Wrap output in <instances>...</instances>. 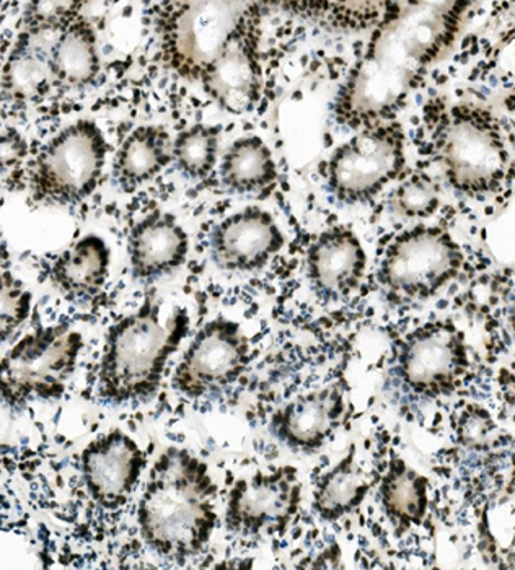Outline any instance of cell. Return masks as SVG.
Wrapping results in <instances>:
<instances>
[{"label": "cell", "instance_id": "12", "mask_svg": "<svg viewBox=\"0 0 515 570\" xmlns=\"http://www.w3.org/2000/svg\"><path fill=\"white\" fill-rule=\"evenodd\" d=\"M250 364L249 337L239 323L217 316L197 331L172 376L179 395L201 400L234 385Z\"/></svg>", "mask_w": 515, "mask_h": 570}, {"label": "cell", "instance_id": "18", "mask_svg": "<svg viewBox=\"0 0 515 570\" xmlns=\"http://www.w3.org/2000/svg\"><path fill=\"white\" fill-rule=\"evenodd\" d=\"M185 228L173 214L155 210L134 225L129 234V262L134 279L155 281L182 267L188 256Z\"/></svg>", "mask_w": 515, "mask_h": 570}, {"label": "cell", "instance_id": "5", "mask_svg": "<svg viewBox=\"0 0 515 570\" xmlns=\"http://www.w3.org/2000/svg\"><path fill=\"white\" fill-rule=\"evenodd\" d=\"M437 160L457 191L468 196L496 193L506 178L509 153L492 112L460 105L444 116L434 132Z\"/></svg>", "mask_w": 515, "mask_h": 570}, {"label": "cell", "instance_id": "13", "mask_svg": "<svg viewBox=\"0 0 515 570\" xmlns=\"http://www.w3.org/2000/svg\"><path fill=\"white\" fill-rule=\"evenodd\" d=\"M147 466L139 443L122 429L98 435L82 450L80 470L95 504L115 510L128 502Z\"/></svg>", "mask_w": 515, "mask_h": 570}, {"label": "cell", "instance_id": "20", "mask_svg": "<svg viewBox=\"0 0 515 570\" xmlns=\"http://www.w3.org/2000/svg\"><path fill=\"white\" fill-rule=\"evenodd\" d=\"M380 509L397 537L421 525L428 515L429 480L411 464L393 455L377 488Z\"/></svg>", "mask_w": 515, "mask_h": 570}, {"label": "cell", "instance_id": "29", "mask_svg": "<svg viewBox=\"0 0 515 570\" xmlns=\"http://www.w3.org/2000/svg\"><path fill=\"white\" fill-rule=\"evenodd\" d=\"M451 425L455 440L470 450L488 449L499 432L492 413L476 403L461 407L460 413L451 419Z\"/></svg>", "mask_w": 515, "mask_h": 570}, {"label": "cell", "instance_id": "17", "mask_svg": "<svg viewBox=\"0 0 515 570\" xmlns=\"http://www.w3.org/2000/svg\"><path fill=\"white\" fill-rule=\"evenodd\" d=\"M367 255L352 228H328L307 253V277L324 301H341L358 291L365 277Z\"/></svg>", "mask_w": 515, "mask_h": 570}, {"label": "cell", "instance_id": "7", "mask_svg": "<svg viewBox=\"0 0 515 570\" xmlns=\"http://www.w3.org/2000/svg\"><path fill=\"white\" fill-rule=\"evenodd\" d=\"M107 153V139L94 121L67 126L35 160L31 198L49 206L82 203L100 183Z\"/></svg>", "mask_w": 515, "mask_h": 570}, {"label": "cell", "instance_id": "6", "mask_svg": "<svg viewBox=\"0 0 515 570\" xmlns=\"http://www.w3.org/2000/svg\"><path fill=\"white\" fill-rule=\"evenodd\" d=\"M84 347L79 331L67 325L38 326L2 358L0 385L7 406L58 400L72 379Z\"/></svg>", "mask_w": 515, "mask_h": 570}, {"label": "cell", "instance_id": "10", "mask_svg": "<svg viewBox=\"0 0 515 570\" xmlns=\"http://www.w3.org/2000/svg\"><path fill=\"white\" fill-rule=\"evenodd\" d=\"M468 368L467 340L454 323H428L401 341L397 375L409 395L419 400L454 395Z\"/></svg>", "mask_w": 515, "mask_h": 570}, {"label": "cell", "instance_id": "26", "mask_svg": "<svg viewBox=\"0 0 515 570\" xmlns=\"http://www.w3.org/2000/svg\"><path fill=\"white\" fill-rule=\"evenodd\" d=\"M218 136L217 126L196 125L179 132L173 142V160L178 170L190 178H206L217 161Z\"/></svg>", "mask_w": 515, "mask_h": 570}, {"label": "cell", "instance_id": "4", "mask_svg": "<svg viewBox=\"0 0 515 570\" xmlns=\"http://www.w3.org/2000/svg\"><path fill=\"white\" fill-rule=\"evenodd\" d=\"M261 3L167 2L157 10L162 59L176 76L196 82Z\"/></svg>", "mask_w": 515, "mask_h": 570}, {"label": "cell", "instance_id": "14", "mask_svg": "<svg viewBox=\"0 0 515 570\" xmlns=\"http://www.w3.org/2000/svg\"><path fill=\"white\" fill-rule=\"evenodd\" d=\"M260 20L261 9L242 23L201 79L210 97L234 115L252 111L263 90L256 51Z\"/></svg>", "mask_w": 515, "mask_h": 570}, {"label": "cell", "instance_id": "2", "mask_svg": "<svg viewBox=\"0 0 515 570\" xmlns=\"http://www.w3.org/2000/svg\"><path fill=\"white\" fill-rule=\"evenodd\" d=\"M218 488L210 464L171 446L150 468L137 507L144 544L165 561L185 564L210 544L218 523Z\"/></svg>", "mask_w": 515, "mask_h": 570}, {"label": "cell", "instance_id": "27", "mask_svg": "<svg viewBox=\"0 0 515 570\" xmlns=\"http://www.w3.org/2000/svg\"><path fill=\"white\" fill-rule=\"evenodd\" d=\"M301 10V16L312 17V19L322 20L331 28L338 30H365L372 27L373 23L382 22L386 12L387 2H312V3H285Z\"/></svg>", "mask_w": 515, "mask_h": 570}, {"label": "cell", "instance_id": "16", "mask_svg": "<svg viewBox=\"0 0 515 570\" xmlns=\"http://www.w3.org/2000/svg\"><path fill=\"white\" fill-rule=\"evenodd\" d=\"M346 414L338 386L315 390L282 404L271 416L270 434L295 453H313L333 438Z\"/></svg>", "mask_w": 515, "mask_h": 570}, {"label": "cell", "instance_id": "3", "mask_svg": "<svg viewBox=\"0 0 515 570\" xmlns=\"http://www.w3.org/2000/svg\"><path fill=\"white\" fill-rule=\"evenodd\" d=\"M190 328L185 308L162 322V307L147 297L139 309L109 328L97 373V395L109 406L147 401Z\"/></svg>", "mask_w": 515, "mask_h": 570}, {"label": "cell", "instance_id": "22", "mask_svg": "<svg viewBox=\"0 0 515 570\" xmlns=\"http://www.w3.org/2000/svg\"><path fill=\"white\" fill-rule=\"evenodd\" d=\"M111 252L104 238L87 235L58 256L51 267L56 287L70 298H88L107 283Z\"/></svg>", "mask_w": 515, "mask_h": 570}, {"label": "cell", "instance_id": "25", "mask_svg": "<svg viewBox=\"0 0 515 570\" xmlns=\"http://www.w3.org/2000/svg\"><path fill=\"white\" fill-rule=\"evenodd\" d=\"M225 188L239 195H253L274 185L278 168L270 147L260 137H243L229 147L221 164Z\"/></svg>", "mask_w": 515, "mask_h": 570}, {"label": "cell", "instance_id": "28", "mask_svg": "<svg viewBox=\"0 0 515 570\" xmlns=\"http://www.w3.org/2000/svg\"><path fill=\"white\" fill-rule=\"evenodd\" d=\"M393 206L409 219H428L440 206V185L428 175H412L395 193Z\"/></svg>", "mask_w": 515, "mask_h": 570}, {"label": "cell", "instance_id": "19", "mask_svg": "<svg viewBox=\"0 0 515 570\" xmlns=\"http://www.w3.org/2000/svg\"><path fill=\"white\" fill-rule=\"evenodd\" d=\"M61 35V33H59ZM58 35L33 33L23 30L3 66V100L13 105L35 104L55 82L51 69V48Z\"/></svg>", "mask_w": 515, "mask_h": 570}, {"label": "cell", "instance_id": "11", "mask_svg": "<svg viewBox=\"0 0 515 570\" xmlns=\"http://www.w3.org/2000/svg\"><path fill=\"white\" fill-rule=\"evenodd\" d=\"M302 491L301 474L289 464L242 478L229 491L225 528L243 538L282 534L298 517Z\"/></svg>", "mask_w": 515, "mask_h": 570}, {"label": "cell", "instance_id": "15", "mask_svg": "<svg viewBox=\"0 0 515 570\" xmlns=\"http://www.w3.org/2000/svg\"><path fill=\"white\" fill-rule=\"evenodd\" d=\"M211 258L229 273H253L284 248L280 225L268 210L250 206L221 222L211 234Z\"/></svg>", "mask_w": 515, "mask_h": 570}, {"label": "cell", "instance_id": "1", "mask_svg": "<svg viewBox=\"0 0 515 570\" xmlns=\"http://www.w3.org/2000/svg\"><path fill=\"white\" fill-rule=\"evenodd\" d=\"M464 2H390L361 61L334 100V118L351 129L395 119L426 67L455 43Z\"/></svg>", "mask_w": 515, "mask_h": 570}, {"label": "cell", "instance_id": "24", "mask_svg": "<svg viewBox=\"0 0 515 570\" xmlns=\"http://www.w3.org/2000/svg\"><path fill=\"white\" fill-rule=\"evenodd\" d=\"M55 82L66 88L90 87L100 73L97 33L82 16L56 38L51 48Z\"/></svg>", "mask_w": 515, "mask_h": 570}, {"label": "cell", "instance_id": "23", "mask_svg": "<svg viewBox=\"0 0 515 570\" xmlns=\"http://www.w3.org/2000/svg\"><path fill=\"white\" fill-rule=\"evenodd\" d=\"M173 160L171 136L158 126H140L122 144L113 164V178L125 191L150 181Z\"/></svg>", "mask_w": 515, "mask_h": 570}, {"label": "cell", "instance_id": "21", "mask_svg": "<svg viewBox=\"0 0 515 570\" xmlns=\"http://www.w3.org/2000/svg\"><path fill=\"white\" fill-rule=\"evenodd\" d=\"M372 488V478L359 463L358 452L352 443L343 459L317 481L312 498L313 512L323 522H338L365 504Z\"/></svg>", "mask_w": 515, "mask_h": 570}, {"label": "cell", "instance_id": "8", "mask_svg": "<svg viewBox=\"0 0 515 570\" xmlns=\"http://www.w3.org/2000/svg\"><path fill=\"white\" fill-rule=\"evenodd\" d=\"M461 246L443 227L416 225L388 245L379 283L391 301H428L464 267Z\"/></svg>", "mask_w": 515, "mask_h": 570}, {"label": "cell", "instance_id": "30", "mask_svg": "<svg viewBox=\"0 0 515 570\" xmlns=\"http://www.w3.org/2000/svg\"><path fill=\"white\" fill-rule=\"evenodd\" d=\"M80 2H31L23 16V30L33 33L59 35L79 19Z\"/></svg>", "mask_w": 515, "mask_h": 570}, {"label": "cell", "instance_id": "9", "mask_svg": "<svg viewBox=\"0 0 515 570\" xmlns=\"http://www.w3.org/2000/svg\"><path fill=\"white\" fill-rule=\"evenodd\" d=\"M401 126H376L338 147L324 168L330 191L344 204L369 203L405 167Z\"/></svg>", "mask_w": 515, "mask_h": 570}, {"label": "cell", "instance_id": "31", "mask_svg": "<svg viewBox=\"0 0 515 570\" xmlns=\"http://www.w3.org/2000/svg\"><path fill=\"white\" fill-rule=\"evenodd\" d=\"M2 316H0V336L2 341L9 340L16 331L27 322L31 312V294L25 288L19 279L12 276L9 271L2 273Z\"/></svg>", "mask_w": 515, "mask_h": 570}]
</instances>
